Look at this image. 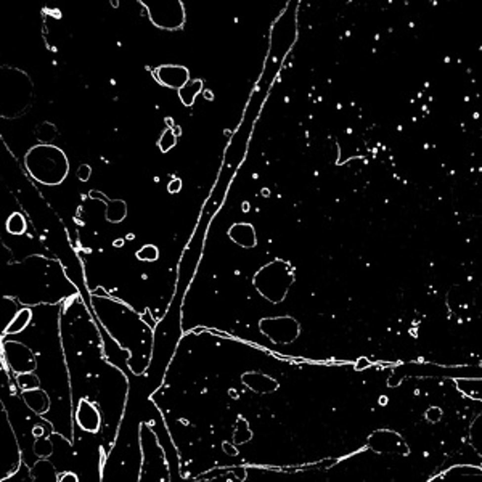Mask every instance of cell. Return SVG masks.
I'll return each instance as SVG.
<instances>
[{
  "instance_id": "cell-3",
  "label": "cell",
  "mask_w": 482,
  "mask_h": 482,
  "mask_svg": "<svg viewBox=\"0 0 482 482\" xmlns=\"http://www.w3.org/2000/svg\"><path fill=\"white\" fill-rule=\"evenodd\" d=\"M178 188H180V180H174V182L169 185L171 191H178Z\"/></svg>"
},
{
  "instance_id": "cell-2",
  "label": "cell",
  "mask_w": 482,
  "mask_h": 482,
  "mask_svg": "<svg viewBox=\"0 0 482 482\" xmlns=\"http://www.w3.org/2000/svg\"><path fill=\"white\" fill-rule=\"evenodd\" d=\"M29 317H31V312L29 310H21L18 315H16V318L13 320V323L8 326V333H18V331H21L23 328L28 325V321H29Z\"/></svg>"
},
{
  "instance_id": "cell-1",
  "label": "cell",
  "mask_w": 482,
  "mask_h": 482,
  "mask_svg": "<svg viewBox=\"0 0 482 482\" xmlns=\"http://www.w3.org/2000/svg\"><path fill=\"white\" fill-rule=\"evenodd\" d=\"M6 228H8V231L13 235H21L24 231V228H26V222H24L23 216L13 214L8 219V222H6Z\"/></svg>"
}]
</instances>
